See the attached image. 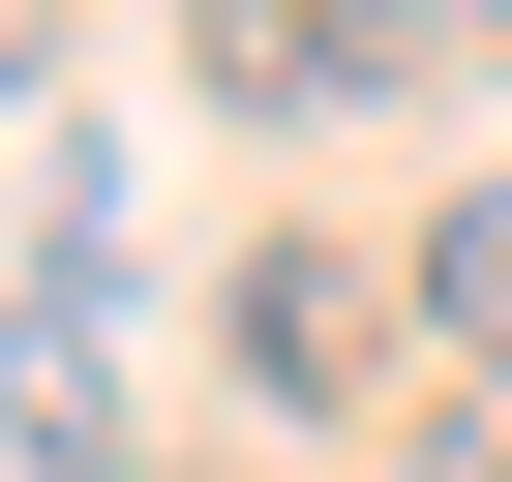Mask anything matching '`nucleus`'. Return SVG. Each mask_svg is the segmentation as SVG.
<instances>
[{
    "mask_svg": "<svg viewBox=\"0 0 512 482\" xmlns=\"http://www.w3.org/2000/svg\"><path fill=\"white\" fill-rule=\"evenodd\" d=\"M422 362L512 422V181H452V211H422Z\"/></svg>",
    "mask_w": 512,
    "mask_h": 482,
    "instance_id": "obj_4",
    "label": "nucleus"
},
{
    "mask_svg": "<svg viewBox=\"0 0 512 482\" xmlns=\"http://www.w3.org/2000/svg\"><path fill=\"white\" fill-rule=\"evenodd\" d=\"M181 91H211V121H272V151H332V121L422 91V0H181Z\"/></svg>",
    "mask_w": 512,
    "mask_h": 482,
    "instance_id": "obj_1",
    "label": "nucleus"
},
{
    "mask_svg": "<svg viewBox=\"0 0 512 482\" xmlns=\"http://www.w3.org/2000/svg\"><path fill=\"white\" fill-rule=\"evenodd\" d=\"M422 332V272H332V241H272L241 272V362H272V422H362V362Z\"/></svg>",
    "mask_w": 512,
    "mask_h": 482,
    "instance_id": "obj_2",
    "label": "nucleus"
},
{
    "mask_svg": "<svg viewBox=\"0 0 512 482\" xmlns=\"http://www.w3.org/2000/svg\"><path fill=\"white\" fill-rule=\"evenodd\" d=\"M91 332H121V181H91V121L31 91V362L91 392Z\"/></svg>",
    "mask_w": 512,
    "mask_h": 482,
    "instance_id": "obj_3",
    "label": "nucleus"
}]
</instances>
